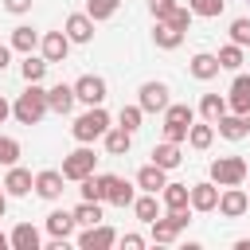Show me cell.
I'll return each mask as SVG.
<instances>
[{
  "label": "cell",
  "mask_w": 250,
  "mask_h": 250,
  "mask_svg": "<svg viewBox=\"0 0 250 250\" xmlns=\"http://www.w3.org/2000/svg\"><path fill=\"white\" fill-rule=\"evenodd\" d=\"M47 109H51V105H47V90H43L39 82H27V90L12 102V117H16L20 125H39Z\"/></svg>",
  "instance_id": "cell-1"
},
{
  "label": "cell",
  "mask_w": 250,
  "mask_h": 250,
  "mask_svg": "<svg viewBox=\"0 0 250 250\" xmlns=\"http://www.w3.org/2000/svg\"><path fill=\"white\" fill-rule=\"evenodd\" d=\"M105 129H109V113H105L102 105H90V109H86V113H78V117H74V125H70V133H74V141H78V145H90V141L105 137Z\"/></svg>",
  "instance_id": "cell-2"
},
{
  "label": "cell",
  "mask_w": 250,
  "mask_h": 250,
  "mask_svg": "<svg viewBox=\"0 0 250 250\" xmlns=\"http://www.w3.org/2000/svg\"><path fill=\"white\" fill-rule=\"evenodd\" d=\"M195 121V109L191 105H168L164 109V141H188V129Z\"/></svg>",
  "instance_id": "cell-3"
},
{
  "label": "cell",
  "mask_w": 250,
  "mask_h": 250,
  "mask_svg": "<svg viewBox=\"0 0 250 250\" xmlns=\"http://www.w3.org/2000/svg\"><path fill=\"white\" fill-rule=\"evenodd\" d=\"M211 180L219 188H234L246 180V160L242 156H215L211 160Z\"/></svg>",
  "instance_id": "cell-4"
},
{
  "label": "cell",
  "mask_w": 250,
  "mask_h": 250,
  "mask_svg": "<svg viewBox=\"0 0 250 250\" xmlns=\"http://www.w3.org/2000/svg\"><path fill=\"white\" fill-rule=\"evenodd\" d=\"M188 211H191V207H184V211H168V215L152 219V223H148V227H152V242H176V234L191 223Z\"/></svg>",
  "instance_id": "cell-5"
},
{
  "label": "cell",
  "mask_w": 250,
  "mask_h": 250,
  "mask_svg": "<svg viewBox=\"0 0 250 250\" xmlns=\"http://www.w3.org/2000/svg\"><path fill=\"white\" fill-rule=\"evenodd\" d=\"M94 164H98L94 148H86V145H82V148L66 152V160H62V176H66V180H78V184H82V180H86V176L94 172Z\"/></svg>",
  "instance_id": "cell-6"
},
{
  "label": "cell",
  "mask_w": 250,
  "mask_h": 250,
  "mask_svg": "<svg viewBox=\"0 0 250 250\" xmlns=\"http://www.w3.org/2000/svg\"><path fill=\"white\" fill-rule=\"evenodd\" d=\"M137 105L145 109V113H164L172 102H168V86L164 82H145L141 90H137Z\"/></svg>",
  "instance_id": "cell-7"
},
{
  "label": "cell",
  "mask_w": 250,
  "mask_h": 250,
  "mask_svg": "<svg viewBox=\"0 0 250 250\" xmlns=\"http://www.w3.org/2000/svg\"><path fill=\"white\" fill-rule=\"evenodd\" d=\"M246 207H250V195H246L238 184L219 191V215H223V219H242V215H246Z\"/></svg>",
  "instance_id": "cell-8"
},
{
  "label": "cell",
  "mask_w": 250,
  "mask_h": 250,
  "mask_svg": "<svg viewBox=\"0 0 250 250\" xmlns=\"http://www.w3.org/2000/svg\"><path fill=\"white\" fill-rule=\"evenodd\" d=\"M74 94H78L82 105H102L105 102V78L102 74H82L74 82Z\"/></svg>",
  "instance_id": "cell-9"
},
{
  "label": "cell",
  "mask_w": 250,
  "mask_h": 250,
  "mask_svg": "<svg viewBox=\"0 0 250 250\" xmlns=\"http://www.w3.org/2000/svg\"><path fill=\"white\" fill-rule=\"evenodd\" d=\"M113 242H117V230L105 227V223H94V227H86V230L78 234V246H82V250H109Z\"/></svg>",
  "instance_id": "cell-10"
},
{
  "label": "cell",
  "mask_w": 250,
  "mask_h": 250,
  "mask_svg": "<svg viewBox=\"0 0 250 250\" xmlns=\"http://www.w3.org/2000/svg\"><path fill=\"white\" fill-rule=\"evenodd\" d=\"M39 51H43L47 62H62V59L70 55V35H66V31H47V35L39 39Z\"/></svg>",
  "instance_id": "cell-11"
},
{
  "label": "cell",
  "mask_w": 250,
  "mask_h": 250,
  "mask_svg": "<svg viewBox=\"0 0 250 250\" xmlns=\"http://www.w3.org/2000/svg\"><path fill=\"white\" fill-rule=\"evenodd\" d=\"M102 180H105V203H113V207H133L137 191H133L129 180H121V176H102Z\"/></svg>",
  "instance_id": "cell-12"
},
{
  "label": "cell",
  "mask_w": 250,
  "mask_h": 250,
  "mask_svg": "<svg viewBox=\"0 0 250 250\" xmlns=\"http://www.w3.org/2000/svg\"><path fill=\"white\" fill-rule=\"evenodd\" d=\"M215 207H219V184L215 180L191 184V211H215Z\"/></svg>",
  "instance_id": "cell-13"
},
{
  "label": "cell",
  "mask_w": 250,
  "mask_h": 250,
  "mask_svg": "<svg viewBox=\"0 0 250 250\" xmlns=\"http://www.w3.org/2000/svg\"><path fill=\"white\" fill-rule=\"evenodd\" d=\"M188 70H191V78L211 82L223 66H219V55H211V51H195V55H191V62H188Z\"/></svg>",
  "instance_id": "cell-14"
},
{
  "label": "cell",
  "mask_w": 250,
  "mask_h": 250,
  "mask_svg": "<svg viewBox=\"0 0 250 250\" xmlns=\"http://www.w3.org/2000/svg\"><path fill=\"white\" fill-rule=\"evenodd\" d=\"M62 184H66V176H62V172L43 168V172L35 176V195H39V199H59V195H62Z\"/></svg>",
  "instance_id": "cell-15"
},
{
  "label": "cell",
  "mask_w": 250,
  "mask_h": 250,
  "mask_svg": "<svg viewBox=\"0 0 250 250\" xmlns=\"http://www.w3.org/2000/svg\"><path fill=\"white\" fill-rule=\"evenodd\" d=\"M215 129H219V137H227V141H242V137H250L246 117H242V113H234V109H227V113L215 121Z\"/></svg>",
  "instance_id": "cell-16"
},
{
  "label": "cell",
  "mask_w": 250,
  "mask_h": 250,
  "mask_svg": "<svg viewBox=\"0 0 250 250\" xmlns=\"http://www.w3.org/2000/svg\"><path fill=\"white\" fill-rule=\"evenodd\" d=\"M62 31L70 35V43H90V39H94V20H90L86 12H74V16H66Z\"/></svg>",
  "instance_id": "cell-17"
},
{
  "label": "cell",
  "mask_w": 250,
  "mask_h": 250,
  "mask_svg": "<svg viewBox=\"0 0 250 250\" xmlns=\"http://www.w3.org/2000/svg\"><path fill=\"white\" fill-rule=\"evenodd\" d=\"M152 43H156L160 51H176V47L184 43V31H180L176 23H168V20H156V27H152Z\"/></svg>",
  "instance_id": "cell-18"
},
{
  "label": "cell",
  "mask_w": 250,
  "mask_h": 250,
  "mask_svg": "<svg viewBox=\"0 0 250 250\" xmlns=\"http://www.w3.org/2000/svg\"><path fill=\"white\" fill-rule=\"evenodd\" d=\"M31 188H35V176H31L27 168L12 164V168H8V176H4V191H8V195H27Z\"/></svg>",
  "instance_id": "cell-19"
},
{
  "label": "cell",
  "mask_w": 250,
  "mask_h": 250,
  "mask_svg": "<svg viewBox=\"0 0 250 250\" xmlns=\"http://www.w3.org/2000/svg\"><path fill=\"white\" fill-rule=\"evenodd\" d=\"M160 203L168 211H184V207H191V188L188 184H164L160 188Z\"/></svg>",
  "instance_id": "cell-20"
},
{
  "label": "cell",
  "mask_w": 250,
  "mask_h": 250,
  "mask_svg": "<svg viewBox=\"0 0 250 250\" xmlns=\"http://www.w3.org/2000/svg\"><path fill=\"white\" fill-rule=\"evenodd\" d=\"M227 105H230L234 113H246V109H250V74H234L230 94H227Z\"/></svg>",
  "instance_id": "cell-21"
},
{
  "label": "cell",
  "mask_w": 250,
  "mask_h": 250,
  "mask_svg": "<svg viewBox=\"0 0 250 250\" xmlns=\"http://www.w3.org/2000/svg\"><path fill=\"white\" fill-rule=\"evenodd\" d=\"M74 102H78V94H74V86H66V82H59V86L47 90V105H51L55 113H70Z\"/></svg>",
  "instance_id": "cell-22"
},
{
  "label": "cell",
  "mask_w": 250,
  "mask_h": 250,
  "mask_svg": "<svg viewBox=\"0 0 250 250\" xmlns=\"http://www.w3.org/2000/svg\"><path fill=\"white\" fill-rule=\"evenodd\" d=\"M180 160H184V152H180L176 141H160V145H152V164H160L164 172L180 168Z\"/></svg>",
  "instance_id": "cell-23"
},
{
  "label": "cell",
  "mask_w": 250,
  "mask_h": 250,
  "mask_svg": "<svg viewBox=\"0 0 250 250\" xmlns=\"http://www.w3.org/2000/svg\"><path fill=\"white\" fill-rule=\"evenodd\" d=\"M168 184V176H164V168L160 164H145L141 172H137V188L141 191H152V195H160V188Z\"/></svg>",
  "instance_id": "cell-24"
},
{
  "label": "cell",
  "mask_w": 250,
  "mask_h": 250,
  "mask_svg": "<svg viewBox=\"0 0 250 250\" xmlns=\"http://www.w3.org/2000/svg\"><path fill=\"white\" fill-rule=\"evenodd\" d=\"M74 211H51L47 215V230H51V238H70L74 234Z\"/></svg>",
  "instance_id": "cell-25"
},
{
  "label": "cell",
  "mask_w": 250,
  "mask_h": 250,
  "mask_svg": "<svg viewBox=\"0 0 250 250\" xmlns=\"http://www.w3.org/2000/svg\"><path fill=\"white\" fill-rule=\"evenodd\" d=\"M227 109H230V105H227V98H223V94H203V98H199V117H203V121H211V125H215Z\"/></svg>",
  "instance_id": "cell-26"
},
{
  "label": "cell",
  "mask_w": 250,
  "mask_h": 250,
  "mask_svg": "<svg viewBox=\"0 0 250 250\" xmlns=\"http://www.w3.org/2000/svg\"><path fill=\"white\" fill-rule=\"evenodd\" d=\"M129 148H133V133L129 129H121V125L117 129H105V152L109 156H125Z\"/></svg>",
  "instance_id": "cell-27"
},
{
  "label": "cell",
  "mask_w": 250,
  "mask_h": 250,
  "mask_svg": "<svg viewBox=\"0 0 250 250\" xmlns=\"http://www.w3.org/2000/svg\"><path fill=\"white\" fill-rule=\"evenodd\" d=\"M39 31H31L27 23H20V27H12V51H23V55H31L35 47H39Z\"/></svg>",
  "instance_id": "cell-28"
},
{
  "label": "cell",
  "mask_w": 250,
  "mask_h": 250,
  "mask_svg": "<svg viewBox=\"0 0 250 250\" xmlns=\"http://www.w3.org/2000/svg\"><path fill=\"white\" fill-rule=\"evenodd\" d=\"M133 215H137L141 223H152V219H160V199H156L152 191L137 195V199H133Z\"/></svg>",
  "instance_id": "cell-29"
},
{
  "label": "cell",
  "mask_w": 250,
  "mask_h": 250,
  "mask_svg": "<svg viewBox=\"0 0 250 250\" xmlns=\"http://www.w3.org/2000/svg\"><path fill=\"white\" fill-rule=\"evenodd\" d=\"M12 250H39V230L31 223H16L12 230Z\"/></svg>",
  "instance_id": "cell-30"
},
{
  "label": "cell",
  "mask_w": 250,
  "mask_h": 250,
  "mask_svg": "<svg viewBox=\"0 0 250 250\" xmlns=\"http://www.w3.org/2000/svg\"><path fill=\"white\" fill-rule=\"evenodd\" d=\"M211 141H215V125H211V121H199V125L191 121V129H188V145L203 152V148H211Z\"/></svg>",
  "instance_id": "cell-31"
},
{
  "label": "cell",
  "mask_w": 250,
  "mask_h": 250,
  "mask_svg": "<svg viewBox=\"0 0 250 250\" xmlns=\"http://www.w3.org/2000/svg\"><path fill=\"white\" fill-rule=\"evenodd\" d=\"M74 223H78V227H94V223H102V203H98V199H82V203L74 207Z\"/></svg>",
  "instance_id": "cell-32"
},
{
  "label": "cell",
  "mask_w": 250,
  "mask_h": 250,
  "mask_svg": "<svg viewBox=\"0 0 250 250\" xmlns=\"http://www.w3.org/2000/svg\"><path fill=\"white\" fill-rule=\"evenodd\" d=\"M117 8H121V0H86V16L98 23V20H109V16H117Z\"/></svg>",
  "instance_id": "cell-33"
},
{
  "label": "cell",
  "mask_w": 250,
  "mask_h": 250,
  "mask_svg": "<svg viewBox=\"0 0 250 250\" xmlns=\"http://www.w3.org/2000/svg\"><path fill=\"white\" fill-rule=\"evenodd\" d=\"M242 62H246V55H242V47H238V43L219 47V66H223V70H238Z\"/></svg>",
  "instance_id": "cell-34"
},
{
  "label": "cell",
  "mask_w": 250,
  "mask_h": 250,
  "mask_svg": "<svg viewBox=\"0 0 250 250\" xmlns=\"http://www.w3.org/2000/svg\"><path fill=\"white\" fill-rule=\"evenodd\" d=\"M47 59H35V55H27L23 59V66H20V74H23V82H43V74H47Z\"/></svg>",
  "instance_id": "cell-35"
},
{
  "label": "cell",
  "mask_w": 250,
  "mask_h": 250,
  "mask_svg": "<svg viewBox=\"0 0 250 250\" xmlns=\"http://www.w3.org/2000/svg\"><path fill=\"white\" fill-rule=\"evenodd\" d=\"M188 8H191L195 16H203V20H215V16H223L227 0H188Z\"/></svg>",
  "instance_id": "cell-36"
},
{
  "label": "cell",
  "mask_w": 250,
  "mask_h": 250,
  "mask_svg": "<svg viewBox=\"0 0 250 250\" xmlns=\"http://www.w3.org/2000/svg\"><path fill=\"white\" fill-rule=\"evenodd\" d=\"M82 199H98V203H105V180L90 172V176L82 180Z\"/></svg>",
  "instance_id": "cell-37"
},
{
  "label": "cell",
  "mask_w": 250,
  "mask_h": 250,
  "mask_svg": "<svg viewBox=\"0 0 250 250\" xmlns=\"http://www.w3.org/2000/svg\"><path fill=\"white\" fill-rule=\"evenodd\" d=\"M141 117H145V109H141V105H121V113H117L121 129H129V133H137V129H141Z\"/></svg>",
  "instance_id": "cell-38"
},
{
  "label": "cell",
  "mask_w": 250,
  "mask_h": 250,
  "mask_svg": "<svg viewBox=\"0 0 250 250\" xmlns=\"http://www.w3.org/2000/svg\"><path fill=\"white\" fill-rule=\"evenodd\" d=\"M230 43H238V47H250V20H246V16L230 20Z\"/></svg>",
  "instance_id": "cell-39"
},
{
  "label": "cell",
  "mask_w": 250,
  "mask_h": 250,
  "mask_svg": "<svg viewBox=\"0 0 250 250\" xmlns=\"http://www.w3.org/2000/svg\"><path fill=\"white\" fill-rule=\"evenodd\" d=\"M16 160H20V141H16V137H4V133H0V164H8V168H12Z\"/></svg>",
  "instance_id": "cell-40"
},
{
  "label": "cell",
  "mask_w": 250,
  "mask_h": 250,
  "mask_svg": "<svg viewBox=\"0 0 250 250\" xmlns=\"http://www.w3.org/2000/svg\"><path fill=\"white\" fill-rule=\"evenodd\" d=\"M180 8V0H148V12L152 20H172V12Z\"/></svg>",
  "instance_id": "cell-41"
},
{
  "label": "cell",
  "mask_w": 250,
  "mask_h": 250,
  "mask_svg": "<svg viewBox=\"0 0 250 250\" xmlns=\"http://www.w3.org/2000/svg\"><path fill=\"white\" fill-rule=\"evenodd\" d=\"M191 16H195V12H191V8H176V12H172V20H168V23H176V27H180V31H188V27H191Z\"/></svg>",
  "instance_id": "cell-42"
},
{
  "label": "cell",
  "mask_w": 250,
  "mask_h": 250,
  "mask_svg": "<svg viewBox=\"0 0 250 250\" xmlns=\"http://www.w3.org/2000/svg\"><path fill=\"white\" fill-rule=\"evenodd\" d=\"M4 8L12 16H23V12H31V0H4Z\"/></svg>",
  "instance_id": "cell-43"
},
{
  "label": "cell",
  "mask_w": 250,
  "mask_h": 250,
  "mask_svg": "<svg viewBox=\"0 0 250 250\" xmlns=\"http://www.w3.org/2000/svg\"><path fill=\"white\" fill-rule=\"evenodd\" d=\"M117 242H121L125 250H141V246H145V238H141V234H121Z\"/></svg>",
  "instance_id": "cell-44"
},
{
  "label": "cell",
  "mask_w": 250,
  "mask_h": 250,
  "mask_svg": "<svg viewBox=\"0 0 250 250\" xmlns=\"http://www.w3.org/2000/svg\"><path fill=\"white\" fill-rule=\"evenodd\" d=\"M8 62H12V43H8V47L0 43V70H8Z\"/></svg>",
  "instance_id": "cell-45"
},
{
  "label": "cell",
  "mask_w": 250,
  "mask_h": 250,
  "mask_svg": "<svg viewBox=\"0 0 250 250\" xmlns=\"http://www.w3.org/2000/svg\"><path fill=\"white\" fill-rule=\"evenodd\" d=\"M8 117H12V105H8V102H4V98H0V125H4V121H8Z\"/></svg>",
  "instance_id": "cell-46"
},
{
  "label": "cell",
  "mask_w": 250,
  "mask_h": 250,
  "mask_svg": "<svg viewBox=\"0 0 250 250\" xmlns=\"http://www.w3.org/2000/svg\"><path fill=\"white\" fill-rule=\"evenodd\" d=\"M4 211H8V191H4V184H0V219H4Z\"/></svg>",
  "instance_id": "cell-47"
},
{
  "label": "cell",
  "mask_w": 250,
  "mask_h": 250,
  "mask_svg": "<svg viewBox=\"0 0 250 250\" xmlns=\"http://www.w3.org/2000/svg\"><path fill=\"white\" fill-rule=\"evenodd\" d=\"M234 250H250V238H238V242H234Z\"/></svg>",
  "instance_id": "cell-48"
},
{
  "label": "cell",
  "mask_w": 250,
  "mask_h": 250,
  "mask_svg": "<svg viewBox=\"0 0 250 250\" xmlns=\"http://www.w3.org/2000/svg\"><path fill=\"white\" fill-rule=\"evenodd\" d=\"M4 246H12V234H4V230H0V250H4Z\"/></svg>",
  "instance_id": "cell-49"
}]
</instances>
